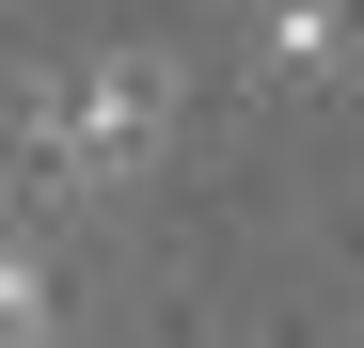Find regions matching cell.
Returning <instances> with one entry per match:
<instances>
[{"mask_svg": "<svg viewBox=\"0 0 364 348\" xmlns=\"http://www.w3.org/2000/svg\"><path fill=\"white\" fill-rule=\"evenodd\" d=\"M48 332V285H32V254H0V348H32Z\"/></svg>", "mask_w": 364, "mask_h": 348, "instance_id": "2", "label": "cell"}, {"mask_svg": "<svg viewBox=\"0 0 364 348\" xmlns=\"http://www.w3.org/2000/svg\"><path fill=\"white\" fill-rule=\"evenodd\" d=\"M95 174H127L143 143H159V64H95V95H80V127H64Z\"/></svg>", "mask_w": 364, "mask_h": 348, "instance_id": "1", "label": "cell"}]
</instances>
